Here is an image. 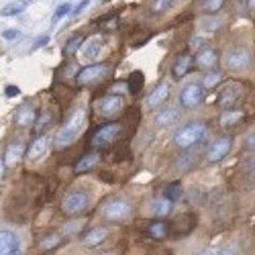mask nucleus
I'll list each match as a JSON object with an SVG mask.
<instances>
[{
    "label": "nucleus",
    "instance_id": "nucleus-1",
    "mask_svg": "<svg viewBox=\"0 0 255 255\" xmlns=\"http://www.w3.org/2000/svg\"><path fill=\"white\" fill-rule=\"evenodd\" d=\"M86 125H88V115H86V111H82V109L74 111V115L68 119V123L57 131L55 141H53V147H55L57 151L68 149V147L74 145V143L78 141V137L84 133Z\"/></svg>",
    "mask_w": 255,
    "mask_h": 255
},
{
    "label": "nucleus",
    "instance_id": "nucleus-2",
    "mask_svg": "<svg viewBox=\"0 0 255 255\" xmlns=\"http://www.w3.org/2000/svg\"><path fill=\"white\" fill-rule=\"evenodd\" d=\"M208 135V127L206 123L202 121H190L186 123L182 129H178L174 133V145L178 147V149L182 151H188V149H192V147L200 145Z\"/></svg>",
    "mask_w": 255,
    "mask_h": 255
},
{
    "label": "nucleus",
    "instance_id": "nucleus-3",
    "mask_svg": "<svg viewBox=\"0 0 255 255\" xmlns=\"http://www.w3.org/2000/svg\"><path fill=\"white\" fill-rule=\"evenodd\" d=\"M204 100V88L200 86L198 82H188L186 86L180 90V96H178V102L182 109H188L192 111L196 106H200Z\"/></svg>",
    "mask_w": 255,
    "mask_h": 255
},
{
    "label": "nucleus",
    "instance_id": "nucleus-4",
    "mask_svg": "<svg viewBox=\"0 0 255 255\" xmlns=\"http://www.w3.org/2000/svg\"><path fill=\"white\" fill-rule=\"evenodd\" d=\"M121 133H123V127H121L119 123L102 125L100 129L94 131L90 143H92V147H109V145H113V143L121 137Z\"/></svg>",
    "mask_w": 255,
    "mask_h": 255
},
{
    "label": "nucleus",
    "instance_id": "nucleus-5",
    "mask_svg": "<svg viewBox=\"0 0 255 255\" xmlns=\"http://www.w3.org/2000/svg\"><path fill=\"white\" fill-rule=\"evenodd\" d=\"M96 111L102 119H117L125 111V100L119 94H109L96 102Z\"/></svg>",
    "mask_w": 255,
    "mask_h": 255
},
{
    "label": "nucleus",
    "instance_id": "nucleus-6",
    "mask_svg": "<svg viewBox=\"0 0 255 255\" xmlns=\"http://www.w3.org/2000/svg\"><path fill=\"white\" fill-rule=\"evenodd\" d=\"M133 215V206L127 202V200H111L109 204H106L104 208H102V217L106 219V221H113V223H123V221H127Z\"/></svg>",
    "mask_w": 255,
    "mask_h": 255
},
{
    "label": "nucleus",
    "instance_id": "nucleus-7",
    "mask_svg": "<svg viewBox=\"0 0 255 255\" xmlns=\"http://www.w3.org/2000/svg\"><path fill=\"white\" fill-rule=\"evenodd\" d=\"M88 202H90L88 192H84V190H74V192H70L66 198H63L61 208H63L66 215L74 217V215H80V212L86 210L88 208Z\"/></svg>",
    "mask_w": 255,
    "mask_h": 255
},
{
    "label": "nucleus",
    "instance_id": "nucleus-8",
    "mask_svg": "<svg viewBox=\"0 0 255 255\" xmlns=\"http://www.w3.org/2000/svg\"><path fill=\"white\" fill-rule=\"evenodd\" d=\"M106 74H109V66H106V63H92V66H86L78 72L76 82L82 84V86H88V84H96V82L104 80Z\"/></svg>",
    "mask_w": 255,
    "mask_h": 255
},
{
    "label": "nucleus",
    "instance_id": "nucleus-9",
    "mask_svg": "<svg viewBox=\"0 0 255 255\" xmlns=\"http://www.w3.org/2000/svg\"><path fill=\"white\" fill-rule=\"evenodd\" d=\"M225 63H227V68L233 70V72H243L251 66V53L247 47H235V49H231L225 57Z\"/></svg>",
    "mask_w": 255,
    "mask_h": 255
},
{
    "label": "nucleus",
    "instance_id": "nucleus-10",
    "mask_svg": "<svg viewBox=\"0 0 255 255\" xmlns=\"http://www.w3.org/2000/svg\"><path fill=\"white\" fill-rule=\"evenodd\" d=\"M233 149V139L231 137H221L217 141H212L208 145V151H206V161L208 163H219L223 161Z\"/></svg>",
    "mask_w": 255,
    "mask_h": 255
},
{
    "label": "nucleus",
    "instance_id": "nucleus-11",
    "mask_svg": "<svg viewBox=\"0 0 255 255\" xmlns=\"http://www.w3.org/2000/svg\"><path fill=\"white\" fill-rule=\"evenodd\" d=\"M219 51L215 49V47H202L198 53H196V59H194V63H196V68H200V70H217V66H219Z\"/></svg>",
    "mask_w": 255,
    "mask_h": 255
},
{
    "label": "nucleus",
    "instance_id": "nucleus-12",
    "mask_svg": "<svg viewBox=\"0 0 255 255\" xmlns=\"http://www.w3.org/2000/svg\"><path fill=\"white\" fill-rule=\"evenodd\" d=\"M167 96H169V84L161 82V84H157V86L149 92V96L145 98V106L149 111H153V109H157V106H161L167 100Z\"/></svg>",
    "mask_w": 255,
    "mask_h": 255
},
{
    "label": "nucleus",
    "instance_id": "nucleus-13",
    "mask_svg": "<svg viewBox=\"0 0 255 255\" xmlns=\"http://www.w3.org/2000/svg\"><path fill=\"white\" fill-rule=\"evenodd\" d=\"M37 119V113H35V106L33 104H23L20 109H16L14 117H12V123L18 127V129H27L31 127Z\"/></svg>",
    "mask_w": 255,
    "mask_h": 255
},
{
    "label": "nucleus",
    "instance_id": "nucleus-14",
    "mask_svg": "<svg viewBox=\"0 0 255 255\" xmlns=\"http://www.w3.org/2000/svg\"><path fill=\"white\" fill-rule=\"evenodd\" d=\"M47 149H49V139L45 137V135H39L29 147H27V153H25V157H27V161H37V159H41L45 153H47Z\"/></svg>",
    "mask_w": 255,
    "mask_h": 255
},
{
    "label": "nucleus",
    "instance_id": "nucleus-15",
    "mask_svg": "<svg viewBox=\"0 0 255 255\" xmlns=\"http://www.w3.org/2000/svg\"><path fill=\"white\" fill-rule=\"evenodd\" d=\"M102 47H104L102 39H98V37L86 39L82 43V47H80V55H82V59H86V61H94L102 53Z\"/></svg>",
    "mask_w": 255,
    "mask_h": 255
},
{
    "label": "nucleus",
    "instance_id": "nucleus-16",
    "mask_svg": "<svg viewBox=\"0 0 255 255\" xmlns=\"http://www.w3.org/2000/svg\"><path fill=\"white\" fill-rule=\"evenodd\" d=\"M18 237L12 231H0V255H18Z\"/></svg>",
    "mask_w": 255,
    "mask_h": 255
},
{
    "label": "nucleus",
    "instance_id": "nucleus-17",
    "mask_svg": "<svg viewBox=\"0 0 255 255\" xmlns=\"http://www.w3.org/2000/svg\"><path fill=\"white\" fill-rule=\"evenodd\" d=\"M25 153H27V147H25V143H20V141H12L8 147H6V151H4V165L6 167H12V165H16L20 159L25 157Z\"/></svg>",
    "mask_w": 255,
    "mask_h": 255
},
{
    "label": "nucleus",
    "instance_id": "nucleus-18",
    "mask_svg": "<svg viewBox=\"0 0 255 255\" xmlns=\"http://www.w3.org/2000/svg\"><path fill=\"white\" fill-rule=\"evenodd\" d=\"M180 119V109L178 106H167V109H163V111H159L157 115H155V127H172L176 121Z\"/></svg>",
    "mask_w": 255,
    "mask_h": 255
},
{
    "label": "nucleus",
    "instance_id": "nucleus-19",
    "mask_svg": "<svg viewBox=\"0 0 255 255\" xmlns=\"http://www.w3.org/2000/svg\"><path fill=\"white\" fill-rule=\"evenodd\" d=\"M192 66H194V59L190 57L188 53H182L180 57H176V61H174V68H172V74H174V78H184L190 70H192Z\"/></svg>",
    "mask_w": 255,
    "mask_h": 255
},
{
    "label": "nucleus",
    "instance_id": "nucleus-20",
    "mask_svg": "<svg viewBox=\"0 0 255 255\" xmlns=\"http://www.w3.org/2000/svg\"><path fill=\"white\" fill-rule=\"evenodd\" d=\"M172 200L169 198H165V196H157V198H153V202H151V212H153V217H157V219H163V217H167L169 212H172Z\"/></svg>",
    "mask_w": 255,
    "mask_h": 255
},
{
    "label": "nucleus",
    "instance_id": "nucleus-21",
    "mask_svg": "<svg viewBox=\"0 0 255 255\" xmlns=\"http://www.w3.org/2000/svg\"><path fill=\"white\" fill-rule=\"evenodd\" d=\"M243 111H233V109H229V111H225L223 115H221V119H219V125L223 127V129H233V127H237L241 121H243Z\"/></svg>",
    "mask_w": 255,
    "mask_h": 255
},
{
    "label": "nucleus",
    "instance_id": "nucleus-22",
    "mask_svg": "<svg viewBox=\"0 0 255 255\" xmlns=\"http://www.w3.org/2000/svg\"><path fill=\"white\" fill-rule=\"evenodd\" d=\"M106 237H109V229H104V227L90 229V231L86 233V237H84V245H86V247H96V245H100Z\"/></svg>",
    "mask_w": 255,
    "mask_h": 255
},
{
    "label": "nucleus",
    "instance_id": "nucleus-23",
    "mask_svg": "<svg viewBox=\"0 0 255 255\" xmlns=\"http://www.w3.org/2000/svg\"><path fill=\"white\" fill-rule=\"evenodd\" d=\"M51 123H53V115H51V111H43L41 115H37V119H35V123H33V133L35 135H43L49 127H51Z\"/></svg>",
    "mask_w": 255,
    "mask_h": 255
},
{
    "label": "nucleus",
    "instance_id": "nucleus-24",
    "mask_svg": "<svg viewBox=\"0 0 255 255\" xmlns=\"http://www.w3.org/2000/svg\"><path fill=\"white\" fill-rule=\"evenodd\" d=\"M100 163V153H88L76 163V174H86Z\"/></svg>",
    "mask_w": 255,
    "mask_h": 255
},
{
    "label": "nucleus",
    "instance_id": "nucleus-25",
    "mask_svg": "<svg viewBox=\"0 0 255 255\" xmlns=\"http://www.w3.org/2000/svg\"><path fill=\"white\" fill-rule=\"evenodd\" d=\"M221 82H223V74H221L219 70H208V72L204 74L202 82H200V86H202L204 90H215Z\"/></svg>",
    "mask_w": 255,
    "mask_h": 255
},
{
    "label": "nucleus",
    "instance_id": "nucleus-26",
    "mask_svg": "<svg viewBox=\"0 0 255 255\" xmlns=\"http://www.w3.org/2000/svg\"><path fill=\"white\" fill-rule=\"evenodd\" d=\"M147 235H149L151 239H165L169 235V225L163 223V221H155V223H151L149 227H147Z\"/></svg>",
    "mask_w": 255,
    "mask_h": 255
},
{
    "label": "nucleus",
    "instance_id": "nucleus-27",
    "mask_svg": "<svg viewBox=\"0 0 255 255\" xmlns=\"http://www.w3.org/2000/svg\"><path fill=\"white\" fill-rule=\"evenodd\" d=\"M163 196H165V198H169L172 202L182 200V198H184V188H182V184H180V182H172V184H167V186H165V190H163Z\"/></svg>",
    "mask_w": 255,
    "mask_h": 255
},
{
    "label": "nucleus",
    "instance_id": "nucleus-28",
    "mask_svg": "<svg viewBox=\"0 0 255 255\" xmlns=\"http://www.w3.org/2000/svg\"><path fill=\"white\" fill-rule=\"evenodd\" d=\"M237 98H239V88L231 86V88H227V90L221 94V100H219V104L223 106V109H231V106L237 102Z\"/></svg>",
    "mask_w": 255,
    "mask_h": 255
},
{
    "label": "nucleus",
    "instance_id": "nucleus-29",
    "mask_svg": "<svg viewBox=\"0 0 255 255\" xmlns=\"http://www.w3.org/2000/svg\"><path fill=\"white\" fill-rule=\"evenodd\" d=\"M25 8H27V4L23 2V0H16V2H10V4H6L2 10H0V16H16Z\"/></svg>",
    "mask_w": 255,
    "mask_h": 255
},
{
    "label": "nucleus",
    "instance_id": "nucleus-30",
    "mask_svg": "<svg viewBox=\"0 0 255 255\" xmlns=\"http://www.w3.org/2000/svg\"><path fill=\"white\" fill-rule=\"evenodd\" d=\"M225 6V0H200V8L206 14H215Z\"/></svg>",
    "mask_w": 255,
    "mask_h": 255
},
{
    "label": "nucleus",
    "instance_id": "nucleus-31",
    "mask_svg": "<svg viewBox=\"0 0 255 255\" xmlns=\"http://www.w3.org/2000/svg\"><path fill=\"white\" fill-rule=\"evenodd\" d=\"M61 235H59V233H51V235H47L45 239H41V249H43V251H51V249H55L59 243H61Z\"/></svg>",
    "mask_w": 255,
    "mask_h": 255
},
{
    "label": "nucleus",
    "instance_id": "nucleus-32",
    "mask_svg": "<svg viewBox=\"0 0 255 255\" xmlns=\"http://www.w3.org/2000/svg\"><path fill=\"white\" fill-rule=\"evenodd\" d=\"M72 10H74L72 2H61V4L55 8V12H53V23H59L61 18L70 16V14H72Z\"/></svg>",
    "mask_w": 255,
    "mask_h": 255
},
{
    "label": "nucleus",
    "instance_id": "nucleus-33",
    "mask_svg": "<svg viewBox=\"0 0 255 255\" xmlns=\"http://www.w3.org/2000/svg\"><path fill=\"white\" fill-rule=\"evenodd\" d=\"M174 2L176 0H155V2L151 4V12L153 14H163V12H167L169 8L174 6Z\"/></svg>",
    "mask_w": 255,
    "mask_h": 255
},
{
    "label": "nucleus",
    "instance_id": "nucleus-34",
    "mask_svg": "<svg viewBox=\"0 0 255 255\" xmlns=\"http://www.w3.org/2000/svg\"><path fill=\"white\" fill-rule=\"evenodd\" d=\"M141 88H143V74L133 72L131 78H129V90H131V94H137Z\"/></svg>",
    "mask_w": 255,
    "mask_h": 255
},
{
    "label": "nucleus",
    "instance_id": "nucleus-35",
    "mask_svg": "<svg viewBox=\"0 0 255 255\" xmlns=\"http://www.w3.org/2000/svg\"><path fill=\"white\" fill-rule=\"evenodd\" d=\"M84 39L82 35H78V37H72L68 43H66V55H74L76 51H80V47H82V43H84Z\"/></svg>",
    "mask_w": 255,
    "mask_h": 255
},
{
    "label": "nucleus",
    "instance_id": "nucleus-36",
    "mask_svg": "<svg viewBox=\"0 0 255 255\" xmlns=\"http://www.w3.org/2000/svg\"><path fill=\"white\" fill-rule=\"evenodd\" d=\"M194 161H196V159H194L192 155H182V157L176 161V163H178L176 169H178V172H190V169L194 167Z\"/></svg>",
    "mask_w": 255,
    "mask_h": 255
},
{
    "label": "nucleus",
    "instance_id": "nucleus-37",
    "mask_svg": "<svg viewBox=\"0 0 255 255\" xmlns=\"http://www.w3.org/2000/svg\"><path fill=\"white\" fill-rule=\"evenodd\" d=\"M82 227H84V221H72V223H66L63 233H66V235H74V233H78Z\"/></svg>",
    "mask_w": 255,
    "mask_h": 255
},
{
    "label": "nucleus",
    "instance_id": "nucleus-38",
    "mask_svg": "<svg viewBox=\"0 0 255 255\" xmlns=\"http://www.w3.org/2000/svg\"><path fill=\"white\" fill-rule=\"evenodd\" d=\"M204 43H206V39H204V37H192L188 45H190V49H192V51H196V49H202Z\"/></svg>",
    "mask_w": 255,
    "mask_h": 255
},
{
    "label": "nucleus",
    "instance_id": "nucleus-39",
    "mask_svg": "<svg viewBox=\"0 0 255 255\" xmlns=\"http://www.w3.org/2000/svg\"><path fill=\"white\" fill-rule=\"evenodd\" d=\"M243 147H245L247 151H255V131L249 133V135H245V139H243Z\"/></svg>",
    "mask_w": 255,
    "mask_h": 255
},
{
    "label": "nucleus",
    "instance_id": "nucleus-40",
    "mask_svg": "<svg viewBox=\"0 0 255 255\" xmlns=\"http://www.w3.org/2000/svg\"><path fill=\"white\" fill-rule=\"evenodd\" d=\"M20 37H23V33H20L18 29H6L2 33V39H6V41H14V39H20Z\"/></svg>",
    "mask_w": 255,
    "mask_h": 255
},
{
    "label": "nucleus",
    "instance_id": "nucleus-41",
    "mask_svg": "<svg viewBox=\"0 0 255 255\" xmlns=\"http://www.w3.org/2000/svg\"><path fill=\"white\" fill-rule=\"evenodd\" d=\"M104 31H113V29H117L119 27V18L117 16H113V18H109V20H104V23L100 25Z\"/></svg>",
    "mask_w": 255,
    "mask_h": 255
},
{
    "label": "nucleus",
    "instance_id": "nucleus-42",
    "mask_svg": "<svg viewBox=\"0 0 255 255\" xmlns=\"http://www.w3.org/2000/svg\"><path fill=\"white\" fill-rule=\"evenodd\" d=\"M90 2H92V0H82V2H80V4H78V6L74 8V10H72V14H74V16H78V14H82L84 10H86V8L90 6Z\"/></svg>",
    "mask_w": 255,
    "mask_h": 255
},
{
    "label": "nucleus",
    "instance_id": "nucleus-43",
    "mask_svg": "<svg viewBox=\"0 0 255 255\" xmlns=\"http://www.w3.org/2000/svg\"><path fill=\"white\" fill-rule=\"evenodd\" d=\"M47 41H49V35H43V37H39V39L35 41V43L31 45V51H37L39 47H43V45L47 43Z\"/></svg>",
    "mask_w": 255,
    "mask_h": 255
},
{
    "label": "nucleus",
    "instance_id": "nucleus-44",
    "mask_svg": "<svg viewBox=\"0 0 255 255\" xmlns=\"http://www.w3.org/2000/svg\"><path fill=\"white\" fill-rule=\"evenodd\" d=\"M6 96H18L20 94V90H18V86H6Z\"/></svg>",
    "mask_w": 255,
    "mask_h": 255
},
{
    "label": "nucleus",
    "instance_id": "nucleus-45",
    "mask_svg": "<svg viewBox=\"0 0 255 255\" xmlns=\"http://www.w3.org/2000/svg\"><path fill=\"white\" fill-rule=\"evenodd\" d=\"M217 255H235V251H233V249H223V251H219Z\"/></svg>",
    "mask_w": 255,
    "mask_h": 255
},
{
    "label": "nucleus",
    "instance_id": "nucleus-46",
    "mask_svg": "<svg viewBox=\"0 0 255 255\" xmlns=\"http://www.w3.org/2000/svg\"><path fill=\"white\" fill-rule=\"evenodd\" d=\"M4 167H6L4 161H0V178H2V174H4Z\"/></svg>",
    "mask_w": 255,
    "mask_h": 255
},
{
    "label": "nucleus",
    "instance_id": "nucleus-47",
    "mask_svg": "<svg viewBox=\"0 0 255 255\" xmlns=\"http://www.w3.org/2000/svg\"><path fill=\"white\" fill-rule=\"evenodd\" d=\"M23 2L29 6V4H33V2H39V0H23Z\"/></svg>",
    "mask_w": 255,
    "mask_h": 255
},
{
    "label": "nucleus",
    "instance_id": "nucleus-48",
    "mask_svg": "<svg viewBox=\"0 0 255 255\" xmlns=\"http://www.w3.org/2000/svg\"><path fill=\"white\" fill-rule=\"evenodd\" d=\"M249 8H255V0H249Z\"/></svg>",
    "mask_w": 255,
    "mask_h": 255
}]
</instances>
